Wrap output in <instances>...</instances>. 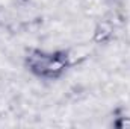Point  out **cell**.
<instances>
[{
	"label": "cell",
	"mask_w": 130,
	"mask_h": 129,
	"mask_svg": "<svg viewBox=\"0 0 130 129\" xmlns=\"http://www.w3.org/2000/svg\"><path fill=\"white\" fill-rule=\"evenodd\" d=\"M29 68L39 76L55 78L67 67V55L65 53H44L33 52L27 56Z\"/></svg>",
	"instance_id": "obj_1"
}]
</instances>
